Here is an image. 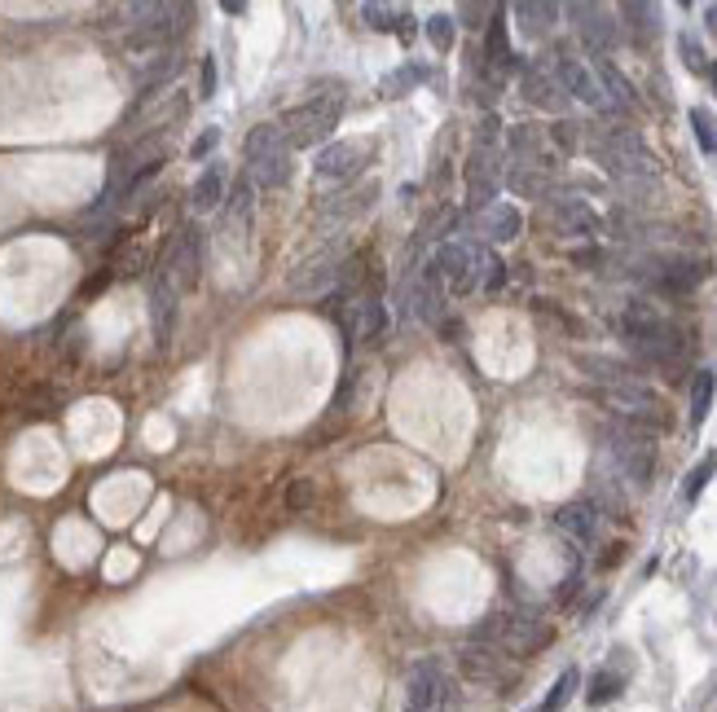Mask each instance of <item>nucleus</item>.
Returning a JSON list of instances; mask_svg holds the SVG:
<instances>
[{
    "mask_svg": "<svg viewBox=\"0 0 717 712\" xmlns=\"http://www.w3.org/2000/svg\"><path fill=\"white\" fill-rule=\"evenodd\" d=\"M621 335H625V343H630V352L638 356V361L656 365V370H682L687 356H691L687 330H682L678 321H669L656 304H647V299L625 304Z\"/></svg>",
    "mask_w": 717,
    "mask_h": 712,
    "instance_id": "f257e3e1",
    "label": "nucleus"
},
{
    "mask_svg": "<svg viewBox=\"0 0 717 712\" xmlns=\"http://www.w3.org/2000/svg\"><path fill=\"white\" fill-rule=\"evenodd\" d=\"M586 146L594 159L608 168L616 181L634 185V181H656V159L647 154L643 137L625 124H603V128H590L586 132Z\"/></svg>",
    "mask_w": 717,
    "mask_h": 712,
    "instance_id": "f03ea898",
    "label": "nucleus"
},
{
    "mask_svg": "<svg viewBox=\"0 0 717 712\" xmlns=\"http://www.w3.org/2000/svg\"><path fill=\"white\" fill-rule=\"evenodd\" d=\"M339 115H344V88H330V93H313L304 106L286 110L278 119L291 150H308V146H322L330 132L339 128Z\"/></svg>",
    "mask_w": 717,
    "mask_h": 712,
    "instance_id": "7ed1b4c3",
    "label": "nucleus"
},
{
    "mask_svg": "<svg viewBox=\"0 0 717 712\" xmlns=\"http://www.w3.org/2000/svg\"><path fill=\"white\" fill-rule=\"evenodd\" d=\"M291 154L295 150H291V141H286V132H282L278 119H273V124L251 128V137H247L251 181L264 185V189H282L286 181H291V172H295Z\"/></svg>",
    "mask_w": 717,
    "mask_h": 712,
    "instance_id": "20e7f679",
    "label": "nucleus"
},
{
    "mask_svg": "<svg viewBox=\"0 0 717 712\" xmlns=\"http://www.w3.org/2000/svg\"><path fill=\"white\" fill-rule=\"evenodd\" d=\"M498 185H502V150H498V119H484L480 128V141L467 159V203L484 211L493 207L498 198Z\"/></svg>",
    "mask_w": 717,
    "mask_h": 712,
    "instance_id": "39448f33",
    "label": "nucleus"
},
{
    "mask_svg": "<svg viewBox=\"0 0 717 712\" xmlns=\"http://www.w3.org/2000/svg\"><path fill=\"white\" fill-rule=\"evenodd\" d=\"M608 453H612L616 471H621L634 488L652 484V471H656V440H652V431L630 427V422H616V427H608Z\"/></svg>",
    "mask_w": 717,
    "mask_h": 712,
    "instance_id": "423d86ee",
    "label": "nucleus"
},
{
    "mask_svg": "<svg viewBox=\"0 0 717 712\" xmlns=\"http://www.w3.org/2000/svg\"><path fill=\"white\" fill-rule=\"evenodd\" d=\"M427 269L436 273V282H440V291L445 295H471L480 286L484 247H471V242H445V247H436Z\"/></svg>",
    "mask_w": 717,
    "mask_h": 712,
    "instance_id": "0eeeda50",
    "label": "nucleus"
},
{
    "mask_svg": "<svg viewBox=\"0 0 717 712\" xmlns=\"http://www.w3.org/2000/svg\"><path fill=\"white\" fill-rule=\"evenodd\" d=\"M198 269H203V238H198L194 225H181L172 233L168 251H163L159 277L181 295V291H190V286H198Z\"/></svg>",
    "mask_w": 717,
    "mask_h": 712,
    "instance_id": "6e6552de",
    "label": "nucleus"
},
{
    "mask_svg": "<svg viewBox=\"0 0 717 712\" xmlns=\"http://www.w3.org/2000/svg\"><path fill=\"white\" fill-rule=\"evenodd\" d=\"M599 396H603V405H608L621 422H630V427L660 431V422H665V405H660V396L643 383V378H638V383H625V387H608V392H599Z\"/></svg>",
    "mask_w": 717,
    "mask_h": 712,
    "instance_id": "1a4fd4ad",
    "label": "nucleus"
},
{
    "mask_svg": "<svg viewBox=\"0 0 717 712\" xmlns=\"http://www.w3.org/2000/svg\"><path fill=\"white\" fill-rule=\"evenodd\" d=\"M344 260H348V251L335 242V247H326V251H317V255H308V260L295 264L291 277H286V286H291V295H304V299L335 295V282H339Z\"/></svg>",
    "mask_w": 717,
    "mask_h": 712,
    "instance_id": "9d476101",
    "label": "nucleus"
},
{
    "mask_svg": "<svg viewBox=\"0 0 717 712\" xmlns=\"http://www.w3.org/2000/svg\"><path fill=\"white\" fill-rule=\"evenodd\" d=\"M638 277L660 295H687L704 282V264L691 255H652V260H643Z\"/></svg>",
    "mask_w": 717,
    "mask_h": 712,
    "instance_id": "9b49d317",
    "label": "nucleus"
},
{
    "mask_svg": "<svg viewBox=\"0 0 717 712\" xmlns=\"http://www.w3.org/2000/svg\"><path fill=\"white\" fill-rule=\"evenodd\" d=\"M550 62H555V75H559V84H564L568 97L586 102L590 110H612L608 93H603V84H599V75H594L590 62H581L577 53H555Z\"/></svg>",
    "mask_w": 717,
    "mask_h": 712,
    "instance_id": "f8f14e48",
    "label": "nucleus"
},
{
    "mask_svg": "<svg viewBox=\"0 0 717 712\" xmlns=\"http://www.w3.org/2000/svg\"><path fill=\"white\" fill-rule=\"evenodd\" d=\"M370 163V141H335L317 154V176L330 185H348L366 172Z\"/></svg>",
    "mask_w": 717,
    "mask_h": 712,
    "instance_id": "ddd939ff",
    "label": "nucleus"
},
{
    "mask_svg": "<svg viewBox=\"0 0 717 712\" xmlns=\"http://www.w3.org/2000/svg\"><path fill=\"white\" fill-rule=\"evenodd\" d=\"M524 102L537 110H555V115L568 106V93H564V84H559L550 58H537L524 66Z\"/></svg>",
    "mask_w": 717,
    "mask_h": 712,
    "instance_id": "4468645a",
    "label": "nucleus"
},
{
    "mask_svg": "<svg viewBox=\"0 0 717 712\" xmlns=\"http://www.w3.org/2000/svg\"><path fill=\"white\" fill-rule=\"evenodd\" d=\"M480 638H493V642H502L506 651H515V655H528V651L546 647V642H550V629H542V625H537V620H511V616H493L489 625L480 629Z\"/></svg>",
    "mask_w": 717,
    "mask_h": 712,
    "instance_id": "2eb2a0df",
    "label": "nucleus"
},
{
    "mask_svg": "<svg viewBox=\"0 0 717 712\" xmlns=\"http://www.w3.org/2000/svg\"><path fill=\"white\" fill-rule=\"evenodd\" d=\"M546 220L564 233V238H599L603 233L599 211H594L590 203H581V198H555L550 211H546Z\"/></svg>",
    "mask_w": 717,
    "mask_h": 712,
    "instance_id": "dca6fc26",
    "label": "nucleus"
},
{
    "mask_svg": "<svg viewBox=\"0 0 717 712\" xmlns=\"http://www.w3.org/2000/svg\"><path fill=\"white\" fill-rule=\"evenodd\" d=\"M568 14L577 18V31L581 40L594 49V58H608L616 49V36H621V27L612 22V14L603 5H568Z\"/></svg>",
    "mask_w": 717,
    "mask_h": 712,
    "instance_id": "f3484780",
    "label": "nucleus"
},
{
    "mask_svg": "<svg viewBox=\"0 0 717 712\" xmlns=\"http://www.w3.org/2000/svg\"><path fill=\"white\" fill-rule=\"evenodd\" d=\"M445 695V673H440L436 660H418L410 669V712H427L440 704Z\"/></svg>",
    "mask_w": 717,
    "mask_h": 712,
    "instance_id": "a211bd4d",
    "label": "nucleus"
},
{
    "mask_svg": "<svg viewBox=\"0 0 717 712\" xmlns=\"http://www.w3.org/2000/svg\"><path fill=\"white\" fill-rule=\"evenodd\" d=\"M150 321H154V339H159V348H168L172 326H176V291L163 282V277H154V286H150Z\"/></svg>",
    "mask_w": 717,
    "mask_h": 712,
    "instance_id": "6ab92c4d",
    "label": "nucleus"
},
{
    "mask_svg": "<svg viewBox=\"0 0 717 712\" xmlns=\"http://www.w3.org/2000/svg\"><path fill=\"white\" fill-rule=\"evenodd\" d=\"M555 524L559 532H568L572 541H594V532H599V506L594 502H568V506H559V515H555Z\"/></svg>",
    "mask_w": 717,
    "mask_h": 712,
    "instance_id": "aec40b11",
    "label": "nucleus"
},
{
    "mask_svg": "<svg viewBox=\"0 0 717 712\" xmlns=\"http://www.w3.org/2000/svg\"><path fill=\"white\" fill-rule=\"evenodd\" d=\"M590 66H594V75H599V84H603V93H608L612 110H634V106H638V97H634V84L625 80V75L616 71V66H612L608 58H594Z\"/></svg>",
    "mask_w": 717,
    "mask_h": 712,
    "instance_id": "412c9836",
    "label": "nucleus"
},
{
    "mask_svg": "<svg viewBox=\"0 0 717 712\" xmlns=\"http://www.w3.org/2000/svg\"><path fill=\"white\" fill-rule=\"evenodd\" d=\"M480 229H484V238L489 242H511V238H520L524 216L515 207H506V203H493V207H484Z\"/></svg>",
    "mask_w": 717,
    "mask_h": 712,
    "instance_id": "4be33fe9",
    "label": "nucleus"
},
{
    "mask_svg": "<svg viewBox=\"0 0 717 712\" xmlns=\"http://www.w3.org/2000/svg\"><path fill=\"white\" fill-rule=\"evenodd\" d=\"M506 185H511L520 198H546L550 185H555V176H550V168H537V163H511Z\"/></svg>",
    "mask_w": 717,
    "mask_h": 712,
    "instance_id": "5701e85b",
    "label": "nucleus"
},
{
    "mask_svg": "<svg viewBox=\"0 0 717 712\" xmlns=\"http://www.w3.org/2000/svg\"><path fill=\"white\" fill-rule=\"evenodd\" d=\"M581 370H586L594 383H599V392H608V387H625V383H638V374L630 365L612 361V356H581Z\"/></svg>",
    "mask_w": 717,
    "mask_h": 712,
    "instance_id": "b1692460",
    "label": "nucleus"
},
{
    "mask_svg": "<svg viewBox=\"0 0 717 712\" xmlns=\"http://www.w3.org/2000/svg\"><path fill=\"white\" fill-rule=\"evenodd\" d=\"M220 198H225V168H220V163H212V168H207V172L194 181L190 203H194V211H212Z\"/></svg>",
    "mask_w": 717,
    "mask_h": 712,
    "instance_id": "393cba45",
    "label": "nucleus"
},
{
    "mask_svg": "<svg viewBox=\"0 0 717 712\" xmlns=\"http://www.w3.org/2000/svg\"><path fill=\"white\" fill-rule=\"evenodd\" d=\"M515 18H520L524 36H546V27L559 18V5H533V0H524V5H515Z\"/></svg>",
    "mask_w": 717,
    "mask_h": 712,
    "instance_id": "a878e982",
    "label": "nucleus"
},
{
    "mask_svg": "<svg viewBox=\"0 0 717 712\" xmlns=\"http://www.w3.org/2000/svg\"><path fill=\"white\" fill-rule=\"evenodd\" d=\"M621 18L630 22V31L638 40H652L660 31V9L656 5H643V0H634V5H621Z\"/></svg>",
    "mask_w": 717,
    "mask_h": 712,
    "instance_id": "bb28decb",
    "label": "nucleus"
},
{
    "mask_svg": "<svg viewBox=\"0 0 717 712\" xmlns=\"http://www.w3.org/2000/svg\"><path fill=\"white\" fill-rule=\"evenodd\" d=\"M484 58H489V66H511V44H506V22H502V14H493L489 18V36H484Z\"/></svg>",
    "mask_w": 717,
    "mask_h": 712,
    "instance_id": "cd10ccee",
    "label": "nucleus"
},
{
    "mask_svg": "<svg viewBox=\"0 0 717 712\" xmlns=\"http://www.w3.org/2000/svg\"><path fill=\"white\" fill-rule=\"evenodd\" d=\"M713 392H717V378L709 370H700L696 383H691V427H704V418L713 409Z\"/></svg>",
    "mask_w": 717,
    "mask_h": 712,
    "instance_id": "c85d7f7f",
    "label": "nucleus"
},
{
    "mask_svg": "<svg viewBox=\"0 0 717 712\" xmlns=\"http://www.w3.org/2000/svg\"><path fill=\"white\" fill-rule=\"evenodd\" d=\"M577 682H581V677H577V669H564V673H559V682L550 686L546 704L537 708V712H564V704L572 699V691H577Z\"/></svg>",
    "mask_w": 717,
    "mask_h": 712,
    "instance_id": "c756f323",
    "label": "nucleus"
},
{
    "mask_svg": "<svg viewBox=\"0 0 717 712\" xmlns=\"http://www.w3.org/2000/svg\"><path fill=\"white\" fill-rule=\"evenodd\" d=\"M713 471H717V453H709V458H704L696 471L687 475V484H682V497H687V502H696V497L704 493V484L713 480Z\"/></svg>",
    "mask_w": 717,
    "mask_h": 712,
    "instance_id": "7c9ffc66",
    "label": "nucleus"
},
{
    "mask_svg": "<svg viewBox=\"0 0 717 712\" xmlns=\"http://www.w3.org/2000/svg\"><path fill=\"white\" fill-rule=\"evenodd\" d=\"M691 128H696V141H700V150L704 154H717V124H713V115L709 110H691Z\"/></svg>",
    "mask_w": 717,
    "mask_h": 712,
    "instance_id": "2f4dec72",
    "label": "nucleus"
},
{
    "mask_svg": "<svg viewBox=\"0 0 717 712\" xmlns=\"http://www.w3.org/2000/svg\"><path fill=\"white\" fill-rule=\"evenodd\" d=\"M454 27H458V22L449 18V14H436L432 22H427V40H432V49H440V53L454 49Z\"/></svg>",
    "mask_w": 717,
    "mask_h": 712,
    "instance_id": "473e14b6",
    "label": "nucleus"
},
{
    "mask_svg": "<svg viewBox=\"0 0 717 712\" xmlns=\"http://www.w3.org/2000/svg\"><path fill=\"white\" fill-rule=\"evenodd\" d=\"M546 137H550V146H555V150L572 154V150H577V141H581V124H572V119H559V124L546 132Z\"/></svg>",
    "mask_w": 717,
    "mask_h": 712,
    "instance_id": "72a5a7b5",
    "label": "nucleus"
},
{
    "mask_svg": "<svg viewBox=\"0 0 717 712\" xmlns=\"http://www.w3.org/2000/svg\"><path fill=\"white\" fill-rule=\"evenodd\" d=\"M502 282H506V264L498 260L493 251H484V269H480V291H502Z\"/></svg>",
    "mask_w": 717,
    "mask_h": 712,
    "instance_id": "f704fd0d",
    "label": "nucleus"
},
{
    "mask_svg": "<svg viewBox=\"0 0 717 712\" xmlns=\"http://www.w3.org/2000/svg\"><path fill=\"white\" fill-rule=\"evenodd\" d=\"M462 669L471 677H493V651L489 647H467L462 651Z\"/></svg>",
    "mask_w": 717,
    "mask_h": 712,
    "instance_id": "c9c22d12",
    "label": "nucleus"
},
{
    "mask_svg": "<svg viewBox=\"0 0 717 712\" xmlns=\"http://www.w3.org/2000/svg\"><path fill=\"white\" fill-rule=\"evenodd\" d=\"M621 686H625V682H621L616 673H599V677L590 682V704H594V708H599V704H608V699L621 695Z\"/></svg>",
    "mask_w": 717,
    "mask_h": 712,
    "instance_id": "e433bc0d",
    "label": "nucleus"
},
{
    "mask_svg": "<svg viewBox=\"0 0 717 712\" xmlns=\"http://www.w3.org/2000/svg\"><path fill=\"white\" fill-rule=\"evenodd\" d=\"M678 49H682V62H687V66H691V71H696V75H704V71H709V62H704L700 44L691 40V36H682V40H678Z\"/></svg>",
    "mask_w": 717,
    "mask_h": 712,
    "instance_id": "4c0bfd02",
    "label": "nucleus"
},
{
    "mask_svg": "<svg viewBox=\"0 0 717 712\" xmlns=\"http://www.w3.org/2000/svg\"><path fill=\"white\" fill-rule=\"evenodd\" d=\"M286 506H291V510L313 506V484H308V480H291V488H286Z\"/></svg>",
    "mask_w": 717,
    "mask_h": 712,
    "instance_id": "58836bf2",
    "label": "nucleus"
},
{
    "mask_svg": "<svg viewBox=\"0 0 717 712\" xmlns=\"http://www.w3.org/2000/svg\"><path fill=\"white\" fill-rule=\"evenodd\" d=\"M361 14H366V22L374 31H392V18H396V9H388V5H366L361 9Z\"/></svg>",
    "mask_w": 717,
    "mask_h": 712,
    "instance_id": "ea45409f",
    "label": "nucleus"
},
{
    "mask_svg": "<svg viewBox=\"0 0 717 712\" xmlns=\"http://www.w3.org/2000/svg\"><path fill=\"white\" fill-rule=\"evenodd\" d=\"M498 9H489V5H462L458 9V18H462V27H480V18H493Z\"/></svg>",
    "mask_w": 717,
    "mask_h": 712,
    "instance_id": "a19ab883",
    "label": "nucleus"
},
{
    "mask_svg": "<svg viewBox=\"0 0 717 712\" xmlns=\"http://www.w3.org/2000/svg\"><path fill=\"white\" fill-rule=\"evenodd\" d=\"M216 93V66L212 58H203V97H212Z\"/></svg>",
    "mask_w": 717,
    "mask_h": 712,
    "instance_id": "79ce46f5",
    "label": "nucleus"
},
{
    "mask_svg": "<svg viewBox=\"0 0 717 712\" xmlns=\"http://www.w3.org/2000/svg\"><path fill=\"white\" fill-rule=\"evenodd\" d=\"M212 146H216V132H207L203 141H194V159H198V154H207V150H212Z\"/></svg>",
    "mask_w": 717,
    "mask_h": 712,
    "instance_id": "37998d69",
    "label": "nucleus"
},
{
    "mask_svg": "<svg viewBox=\"0 0 717 712\" xmlns=\"http://www.w3.org/2000/svg\"><path fill=\"white\" fill-rule=\"evenodd\" d=\"M704 22H709V31L717 36V5H709V9H704Z\"/></svg>",
    "mask_w": 717,
    "mask_h": 712,
    "instance_id": "c03bdc74",
    "label": "nucleus"
},
{
    "mask_svg": "<svg viewBox=\"0 0 717 712\" xmlns=\"http://www.w3.org/2000/svg\"><path fill=\"white\" fill-rule=\"evenodd\" d=\"M709 80H713V93H717V62H709Z\"/></svg>",
    "mask_w": 717,
    "mask_h": 712,
    "instance_id": "a18cd8bd",
    "label": "nucleus"
}]
</instances>
